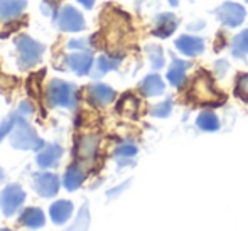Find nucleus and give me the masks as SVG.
<instances>
[{
    "instance_id": "obj_19",
    "label": "nucleus",
    "mask_w": 248,
    "mask_h": 231,
    "mask_svg": "<svg viewBox=\"0 0 248 231\" xmlns=\"http://www.w3.org/2000/svg\"><path fill=\"white\" fill-rule=\"evenodd\" d=\"M20 225L27 228H43L44 226V215L39 208H27L20 215Z\"/></svg>"
},
{
    "instance_id": "obj_6",
    "label": "nucleus",
    "mask_w": 248,
    "mask_h": 231,
    "mask_svg": "<svg viewBox=\"0 0 248 231\" xmlns=\"http://www.w3.org/2000/svg\"><path fill=\"white\" fill-rule=\"evenodd\" d=\"M26 201V192L19 184H10L0 192V209L5 216H12Z\"/></svg>"
},
{
    "instance_id": "obj_28",
    "label": "nucleus",
    "mask_w": 248,
    "mask_h": 231,
    "mask_svg": "<svg viewBox=\"0 0 248 231\" xmlns=\"http://www.w3.org/2000/svg\"><path fill=\"white\" fill-rule=\"evenodd\" d=\"M150 113L155 115V117H167L170 113V101H164V103H159L150 110Z\"/></svg>"
},
{
    "instance_id": "obj_23",
    "label": "nucleus",
    "mask_w": 248,
    "mask_h": 231,
    "mask_svg": "<svg viewBox=\"0 0 248 231\" xmlns=\"http://www.w3.org/2000/svg\"><path fill=\"white\" fill-rule=\"evenodd\" d=\"M198 127L202 128V130L213 132V130H218L219 128V122L213 111H202L198 118Z\"/></svg>"
},
{
    "instance_id": "obj_22",
    "label": "nucleus",
    "mask_w": 248,
    "mask_h": 231,
    "mask_svg": "<svg viewBox=\"0 0 248 231\" xmlns=\"http://www.w3.org/2000/svg\"><path fill=\"white\" fill-rule=\"evenodd\" d=\"M145 51H147L149 61H150V64H152L154 69L164 68V64H166V58H164L162 47L157 46V44H147V46H145Z\"/></svg>"
},
{
    "instance_id": "obj_11",
    "label": "nucleus",
    "mask_w": 248,
    "mask_h": 231,
    "mask_svg": "<svg viewBox=\"0 0 248 231\" xmlns=\"http://www.w3.org/2000/svg\"><path fill=\"white\" fill-rule=\"evenodd\" d=\"M62 147L58 145V143H49V145H44L41 149V152L36 155V162L39 167L43 169H51V167H56L59 164L62 157Z\"/></svg>"
},
{
    "instance_id": "obj_18",
    "label": "nucleus",
    "mask_w": 248,
    "mask_h": 231,
    "mask_svg": "<svg viewBox=\"0 0 248 231\" xmlns=\"http://www.w3.org/2000/svg\"><path fill=\"white\" fill-rule=\"evenodd\" d=\"M139 88L145 96H159V94L164 93V81L159 75H149L142 79Z\"/></svg>"
},
{
    "instance_id": "obj_12",
    "label": "nucleus",
    "mask_w": 248,
    "mask_h": 231,
    "mask_svg": "<svg viewBox=\"0 0 248 231\" xmlns=\"http://www.w3.org/2000/svg\"><path fill=\"white\" fill-rule=\"evenodd\" d=\"M88 100L95 107H107L115 100V92L103 83H95L88 88Z\"/></svg>"
},
{
    "instance_id": "obj_27",
    "label": "nucleus",
    "mask_w": 248,
    "mask_h": 231,
    "mask_svg": "<svg viewBox=\"0 0 248 231\" xmlns=\"http://www.w3.org/2000/svg\"><path fill=\"white\" fill-rule=\"evenodd\" d=\"M236 93L243 98L248 100V75H240L236 79Z\"/></svg>"
},
{
    "instance_id": "obj_32",
    "label": "nucleus",
    "mask_w": 248,
    "mask_h": 231,
    "mask_svg": "<svg viewBox=\"0 0 248 231\" xmlns=\"http://www.w3.org/2000/svg\"><path fill=\"white\" fill-rule=\"evenodd\" d=\"M167 2H169L172 7H177V5H179V2H181V0H167Z\"/></svg>"
},
{
    "instance_id": "obj_30",
    "label": "nucleus",
    "mask_w": 248,
    "mask_h": 231,
    "mask_svg": "<svg viewBox=\"0 0 248 231\" xmlns=\"http://www.w3.org/2000/svg\"><path fill=\"white\" fill-rule=\"evenodd\" d=\"M32 111H34L32 105H31L29 101H22V103H20V107H19V110H17V113H19L20 117L27 118V117H31V115H32Z\"/></svg>"
},
{
    "instance_id": "obj_9",
    "label": "nucleus",
    "mask_w": 248,
    "mask_h": 231,
    "mask_svg": "<svg viewBox=\"0 0 248 231\" xmlns=\"http://www.w3.org/2000/svg\"><path fill=\"white\" fill-rule=\"evenodd\" d=\"M177 17L172 12H162L154 19V29L152 34L160 39H166V37L172 36L177 29Z\"/></svg>"
},
{
    "instance_id": "obj_15",
    "label": "nucleus",
    "mask_w": 248,
    "mask_h": 231,
    "mask_svg": "<svg viewBox=\"0 0 248 231\" xmlns=\"http://www.w3.org/2000/svg\"><path fill=\"white\" fill-rule=\"evenodd\" d=\"M189 66H191V62L174 58L172 64H170L169 69H167V79H169L170 85L176 86V88L183 86L184 79H186V69L189 68Z\"/></svg>"
},
{
    "instance_id": "obj_25",
    "label": "nucleus",
    "mask_w": 248,
    "mask_h": 231,
    "mask_svg": "<svg viewBox=\"0 0 248 231\" xmlns=\"http://www.w3.org/2000/svg\"><path fill=\"white\" fill-rule=\"evenodd\" d=\"M16 123H17V111H14V113H10L9 117L2 122V125H0V142H2L7 135L12 134Z\"/></svg>"
},
{
    "instance_id": "obj_24",
    "label": "nucleus",
    "mask_w": 248,
    "mask_h": 231,
    "mask_svg": "<svg viewBox=\"0 0 248 231\" xmlns=\"http://www.w3.org/2000/svg\"><path fill=\"white\" fill-rule=\"evenodd\" d=\"M88 223H90V216H88V206H83L81 211H79L78 218H76L75 225L71 228H68V231H85L88 228Z\"/></svg>"
},
{
    "instance_id": "obj_8",
    "label": "nucleus",
    "mask_w": 248,
    "mask_h": 231,
    "mask_svg": "<svg viewBox=\"0 0 248 231\" xmlns=\"http://www.w3.org/2000/svg\"><path fill=\"white\" fill-rule=\"evenodd\" d=\"M59 177L52 172H41L34 177V189L41 198H54L59 191Z\"/></svg>"
},
{
    "instance_id": "obj_2",
    "label": "nucleus",
    "mask_w": 248,
    "mask_h": 231,
    "mask_svg": "<svg viewBox=\"0 0 248 231\" xmlns=\"http://www.w3.org/2000/svg\"><path fill=\"white\" fill-rule=\"evenodd\" d=\"M47 103L51 107L75 110L78 105V88L73 83L62 81V79H52L47 86Z\"/></svg>"
},
{
    "instance_id": "obj_33",
    "label": "nucleus",
    "mask_w": 248,
    "mask_h": 231,
    "mask_svg": "<svg viewBox=\"0 0 248 231\" xmlns=\"http://www.w3.org/2000/svg\"><path fill=\"white\" fill-rule=\"evenodd\" d=\"M5 179V174H3V170H2V167H0V183Z\"/></svg>"
},
{
    "instance_id": "obj_4",
    "label": "nucleus",
    "mask_w": 248,
    "mask_h": 231,
    "mask_svg": "<svg viewBox=\"0 0 248 231\" xmlns=\"http://www.w3.org/2000/svg\"><path fill=\"white\" fill-rule=\"evenodd\" d=\"M54 24L58 26V29L64 31V32H81L86 29L85 17L73 5L61 7L58 15L54 17Z\"/></svg>"
},
{
    "instance_id": "obj_35",
    "label": "nucleus",
    "mask_w": 248,
    "mask_h": 231,
    "mask_svg": "<svg viewBox=\"0 0 248 231\" xmlns=\"http://www.w3.org/2000/svg\"><path fill=\"white\" fill-rule=\"evenodd\" d=\"M247 3H248V0H247Z\"/></svg>"
},
{
    "instance_id": "obj_34",
    "label": "nucleus",
    "mask_w": 248,
    "mask_h": 231,
    "mask_svg": "<svg viewBox=\"0 0 248 231\" xmlns=\"http://www.w3.org/2000/svg\"><path fill=\"white\" fill-rule=\"evenodd\" d=\"M0 231H10V230H0Z\"/></svg>"
},
{
    "instance_id": "obj_26",
    "label": "nucleus",
    "mask_w": 248,
    "mask_h": 231,
    "mask_svg": "<svg viewBox=\"0 0 248 231\" xmlns=\"http://www.w3.org/2000/svg\"><path fill=\"white\" fill-rule=\"evenodd\" d=\"M137 154V147L134 143H122L115 150V157L117 159H128V157H134Z\"/></svg>"
},
{
    "instance_id": "obj_14",
    "label": "nucleus",
    "mask_w": 248,
    "mask_h": 231,
    "mask_svg": "<svg viewBox=\"0 0 248 231\" xmlns=\"http://www.w3.org/2000/svg\"><path fill=\"white\" fill-rule=\"evenodd\" d=\"M120 62H122V56L101 54L95 61V66H93V71H92L93 78H100V76L113 71V69H117L120 66Z\"/></svg>"
},
{
    "instance_id": "obj_10",
    "label": "nucleus",
    "mask_w": 248,
    "mask_h": 231,
    "mask_svg": "<svg viewBox=\"0 0 248 231\" xmlns=\"http://www.w3.org/2000/svg\"><path fill=\"white\" fill-rule=\"evenodd\" d=\"M177 51L184 56H189V58H194V56H199L202 51H204V39L199 36H189V34H183L176 39L174 43Z\"/></svg>"
},
{
    "instance_id": "obj_1",
    "label": "nucleus",
    "mask_w": 248,
    "mask_h": 231,
    "mask_svg": "<svg viewBox=\"0 0 248 231\" xmlns=\"http://www.w3.org/2000/svg\"><path fill=\"white\" fill-rule=\"evenodd\" d=\"M10 145L19 150H41L46 143L29 125L27 118L17 113V123L10 134Z\"/></svg>"
},
{
    "instance_id": "obj_20",
    "label": "nucleus",
    "mask_w": 248,
    "mask_h": 231,
    "mask_svg": "<svg viewBox=\"0 0 248 231\" xmlns=\"http://www.w3.org/2000/svg\"><path fill=\"white\" fill-rule=\"evenodd\" d=\"M98 150V139L95 135H85L78 142V154L81 159H92Z\"/></svg>"
},
{
    "instance_id": "obj_29",
    "label": "nucleus",
    "mask_w": 248,
    "mask_h": 231,
    "mask_svg": "<svg viewBox=\"0 0 248 231\" xmlns=\"http://www.w3.org/2000/svg\"><path fill=\"white\" fill-rule=\"evenodd\" d=\"M90 47V41L88 39H71L68 43V49L71 51H88Z\"/></svg>"
},
{
    "instance_id": "obj_17",
    "label": "nucleus",
    "mask_w": 248,
    "mask_h": 231,
    "mask_svg": "<svg viewBox=\"0 0 248 231\" xmlns=\"http://www.w3.org/2000/svg\"><path fill=\"white\" fill-rule=\"evenodd\" d=\"M85 170L79 166H71L66 169L64 177H62V184L68 191H76L83 183H85Z\"/></svg>"
},
{
    "instance_id": "obj_31",
    "label": "nucleus",
    "mask_w": 248,
    "mask_h": 231,
    "mask_svg": "<svg viewBox=\"0 0 248 231\" xmlns=\"http://www.w3.org/2000/svg\"><path fill=\"white\" fill-rule=\"evenodd\" d=\"M95 2H96V0H78V3H81V5L85 7V9H88V10H92V9H93Z\"/></svg>"
},
{
    "instance_id": "obj_5",
    "label": "nucleus",
    "mask_w": 248,
    "mask_h": 231,
    "mask_svg": "<svg viewBox=\"0 0 248 231\" xmlns=\"http://www.w3.org/2000/svg\"><path fill=\"white\" fill-rule=\"evenodd\" d=\"M216 19L219 20V24L225 27H240L247 19V10L243 5L236 2H225L215 10Z\"/></svg>"
},
{
    "instance_id": "obj_3",
    "label": "nucleus",
    "mask_w": 248,
    "mask_h": 231,
    "mask_svg": "<svg viewBox=\"0 0 248 231\" xmlns=\"http://www.w3.org/2000/svg\"><path fill=\"white\" fill-rule=\"evenodd\" d=\"M14 44H16L17 56H19V64H20V68H24V69L32 68L37 62H41L44 51H46L44 44L34 41L32 37L27 36V34L17 36Z\"/></svg>"
},
{
    "instance_id": "obj_21",
    "label": "nucleus",
    "mask_w": 248,
    "mask_h": 231,
    "mask_svg": "<svg viewBox=\"0 0 248 231\" xmlns=\"http://www.w3.org/2000/svg\"><path fill=\"white\" fill-rule=\"evenodd\" d=\"M232 54L236 59H245L248 56V29H243L232 41Z\"/></svg>"
},
{
    "instance_id": "obj_16",
    "label": "nucleus",
    "mask_w": 248,
    "mask_h": 231,
    "mask_svg": "<svg viewBox=\"0 0 248 231\" xmlns=\"http://www.w3.org/2000/svg\"><path fill=\"white\" fill-rule=\"evenodd\" d=\"M71 213H73V204L69 201H64V199L56 201L49 208V216L56 225H64L69 219V216H71Z\"/></svg>"
},
{
    "instance_id": "obj_13",
    "label": "nucleus",
    "mask_w": 248,
    "mask_h": 231,
    "mask_svg": "<svg viewBox=\"0 0 248 231\" xmlns=\"http://www.w3.org/2000/svg\"><path fill=\"white\" fill-rule=\"evenodd\" d=\"M27 0H0V22H10L22 15Z\"/></svg>"
},
{
    "instance_id": "obj_7",
    "label": "nucleus",
    "mask_w": 248,
    "mask_h": 231,
    "mask_svg": "<svg viewBox=\"0 0 248 231\" xmlns=\"http://www.w3.org/2000/svg\"><path fill=\"white\" fill-rule=\"evenodd\" d=\"M64 62L75 75L86 76L92 73V68L95 66V59H93V52L90 51H75L64 56Z\"/></svg>"
}]
</instances>
